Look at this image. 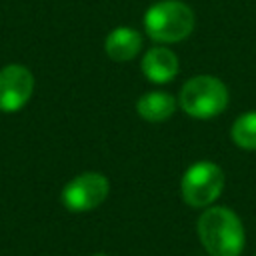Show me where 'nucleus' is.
I'll return each instance as SVG.
<instances>
[{"instance_id":"0eeeda50","label":"nucleus","mask_w":256,"mask_h":256,"mask_svg":"<svg viewBox=\"0 0 256 256\" xmlns=\"http://www.w3.org/2000/svg\"><path fill=\"white\" fill-rule=\"evenodd\" d=\"M140 68H142V74L152 84H166L176 78L180 70V62H178V56L170 48L154 46L144 52Z\"/></svg>"},{"instance_id":"9d476101","label":"nucleus","mask_w":256,"mask_h":256,"mask_svg":"<svg viewBox=\"0 0 256 256\" xmlns=\"http://www.w3.org/2000/svg\"><path fill=\"white\" fill-rule=\"evenodd\" d=\"M232 142L242 150H256V112L238 116L230 128Z\"/></svg>"},{"instance_id":"f257e3e1","label":"nucleus","mask_w":256,"mask_h":256,"mask_svg":"<svg viewBox=\"0 0 256 256\" xmlns=\"http://www.w3.org/2000/svg\"><path fill=\"white\" fill-rule=\"evenodd\" d=\"M196 230L208 256H240L244 250V224L226 206H208L200 214Z\"/></svg>"},{"instance_id":"423d86ee","label":"nucleus","mask_w":256,"mask_h":256,"mask_svg":"<svg viewBox=\"0 0 256 256\" xmlns=\"http://www.w3.org/2000/svg\"><path fill=\"white\" fill-rule=\"evenodd\" d=\"M34 92V76L26 66L10 64L0 70V110H20Z\"/></svg>"},{"instance_id":"f03ea898","label":"nucleus","mask_w":256,"mask_h":256,"mask_svg":"<svg viewBox=\"0 0 256 256\" xmlns=\"http://www.w3.org/2000/svg\"><path fill=\"white\" fill-rule=\"evenodd\" d=\"M194 10L182 0L154 2L144 14V32L158 44H176L194 30Z\"/></svg>"},{"instance_id":"39448f33","label":"nucleus","mask_w":256,"mask_h":256,"mask_svg":"<svg viewBox=\"0 0 256 256\" xmlns=\"http://www.w3.org/2000/svg\"><path fill=\"white\" fill-rule=\"evenodd\" d=\"M110 192V182L100 172H82L62 190V204L70 212H88L98 208Z\"/></svg>"},{"instance_id":"20e7f679","label":"nucleus","mask_w":256,"mask_h":256,"mask_svg":"<svg viewBox=\"0 0 256 256\" xmlns=\"http://www.w3.org/2000/svg\"><path fill=\"white\" fill-rule=\"evenodd\" d=\"M224 172L216 162L200 160L186 168L180 180L182 200L192 208H208L224 190Z\"/></svg>"},{"instance_id":"7ed1b4c3","label":"nucleus","mask_w":256,"mask_h":256,"mask_svg":"<svg viewBox=\"0 0 256 256\" xmlns=\"http://www.w3.org/2000/svg\"><path fill=\"white\" fill-rule=\"evenodd\" d=\"M230 94L226 84L210 74H198L184 82L178 96V106L196 120H210L222 114Z\"/></svg>"},{"instance_id":"9b49d317","label":"nucleus","mask_w":256,"mask_h":256,"mask_svg":"<svg viewBox=\"0 0 256 256\" xmlns=\"http://www.w3.org/2000/svg\"><path fill=\"white\" fill-rule=\"evenodd\" d=\"M94 256H108V254H94Z\"/></svg>"},{"instance_id":"1a4fd4ad","label":"nucleus","mask_w":256,"mask_h":256,"mask_svg":"<svg viewBox=\"0 0 256 256\" xmlns=\"http://www.w3.org/2000/svg\"><path fill=\"white\" fill-rule=\"evenodd\" d=\"M176 106L178 102L172 94L162 92V90H152L138 98L136 112L142 120L156 124V122H166L176 112Z\"/></svg>"},{"instance_id":"6e6552de","label":"nucleus","mask_w":256,"mask_h":256,"mask_svg":"<svg viewBox=\"0 0 256 256\" xmlns=\"http://www.w3.org/2000/svg\"><path fill=\"white\" fill-rule=\"evenodd\" d=\"M104 50L114 62L134 60L142 50V34L130 26H118L106 36Z\"/></svg>"}]
</instances>
